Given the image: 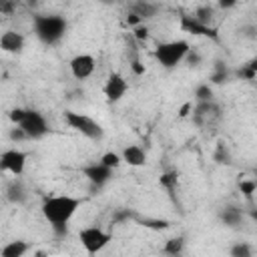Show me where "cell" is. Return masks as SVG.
<instances>
[{
  "mask_svg": "<svg viewBox=\"0 0 257 257\" xmlns=\"http://www.w3.org/2000/svg\"><path fill=\"white\" fill-rule=\"evenodd\" d=\"M82 207V199L72 195H52L46 197L40 205L42 217L50 223L56 235H66L70 219L76 215V211Z\"/></svg>",
  "mask_w": 257,
  "mask_h": 257,
  "instance_id": "cell-1",
  "label": "cell"
},
{
  "mask_svg": "<svg viewBox=\"0 0 257 257\" xmlns=\"http://www.w3.org/2000/svg\"><path fill=\"white\" fill-rule=\"evenodd\" d=\"M10 120L20 126L26 135V139L30 141H38L42 137L48 135V120L42 112L34 110V108H14L10 112Z\"/></svg>",
  "mask_w": 257,
  "mask_h": 257,
  "instance_id": "cell-2",
  "label": "cell"
},
{
  "mask_svg": "<svg viewBox=\"0 0 257 257\" xmlns=\"http://www.w3.org/2000/svg\"><path fill=\"white\" fill-rule=\"evenodd\" d=\"M34 34L44 44H56L66 34V18L60 14H38L32 20Z\"/></svg>",
  "mask_w": 257,
  "mask_h": 257,
  "instance_id": "cell-3",
  "label": "cell"
},
{
  "mask_svg": "<svg viewBox=\"0 0 257 257\" xmlns=\"http://www.w3.org/2000/svg\"><path fill=\"white\" fill-rule=\"evenodd\" d=\"M191 44L189 40H183V38H177V40H167V42H161L157 48H155V58L157 62L171 70V68H177L183 60H187V56L191 54Z\"/></svg>",
  "mask_w": 257,
  "mask_h": 257,
  "instance_id": "cell-4",
  "label": "cell"
},
{
  "mask_svg": "<svg viewBox=\"0 0 257 257\" xmlns=\"http://www.w3.org/2000/svg\"><path fill=\"white\" fill-rule=\"evenodd\" d=\"M64 122L68 124V128L76 131L78 135L90 139V141H100L104 137V131L100 126V122H96L92 116L84 114V112H76V110H66L64 112Z\"/></svg>",
  "mask_w": 257,
  "mask_h": 257,
  "instance_id": "cell-5",
  "label": "cell"
},
{
  "mask_svg": "<svg viewBox=\"0 0 257 257\" xmlns=\"http://www.w3.org/2000/svg\"><path fill=\"white\" fill-rule=\"evenodd\" d=\"M78 241L88 255H98L100 251H104L108 247V243L112 241V235L108 231H104L102 227L88 225L78 231Z\"/></svg>",
  "mask_w": 257,
  "mask_h": 257,
  "instance_id": "cell-6",
  "label": "cell"
},
{
  "mask_svg": "<svg viewBox=\"0 0 257 257\" xmlns=\"http://www.w3.org/2000/svg\"><path fill=\"white\" fill-rule=\"evenodd\" d=\"M26 163H28V153H24L20 149H6L0 155V169L14 177H20L24 173Z\"/></svg>",
  "mask_w": 257,
  "mask_h": 257,
  "instance_id": "cell-7",
  "label": "cell"
},
{
  "mask_svg": "<svg viewBox=\"0 0 257 257\" xmlns=\"http://www.w3.org/2000/svg\"><path fill=\"white\" fill-rule=\"evenodd\" d=\"M68 68H70V74L76 80H84V78L92 76V72L96 68V58L92 54H88V52H80V54L70 58Z\"/></svg>",
  "mask_w": 257,
  "mask_h": 257,
  "instance_id": "cell-8",
  "label": "cell"
},
{
  "mask_svg": "<svg viewBox=\"0 0 257 257\" xmlns=\"http://www.w3.org/2000/svg\"><path fill=\"white\" fill-rule=\"evenodd\" d=\"M126 90H128L126 78L120 72H110L108 78H106V82H104V88H102L106 100L108 102H118L126 94Z\"/></svg>",
  "mask_w": 257,
  "mask_h": 257,
  "instance_id": "cell-9",
  "label": "cell"
},
{
  "mask_svg": "<svg viewBox=\"0 0 257 257\" xmlns=\"http://www.w3.org/2000/svg\"><path fill=\"white\" fill-rule=\"evenodd\" d=\"M112 169L100 165V163H90L86 167H82V175L86 177V181L94 187H104L110 179H112Z\"/></svg>",
  "mask_w": 257,
  "mask_h": 257,
  "instance_id": "cell-10",
  "label": "cell"
},
{
  "mask_svg": "<svg viewBox=\"0 0 257 257\" xmlns=\"http://www.w3.org/2000/svg\"><path fill=\"white\" fill-rule=\"evenodd\" d=\"M24 44H26V38H24L22 32L6 30V32H2V36H0V48H2L4 52H8V54H18V52H22Z\"/></svg>",
  "mask_w": 257,
  "mask_h": 257,
  "instance_id": "cell-11",
  "label": "cell"
},
{
  "mask_svg": "<svg viewBox=\"0 0 257 257\" xmlns=\"http://www.w3.org/2000/svg\"><path fill=\"white\" fill-rule=\"evenodd\" d=\"M181 26H183V30H187V32H191V34L209 36V38L217 40V30H215L213 26H209V24H205V22L197 20L195 16H183V20H181Z\"/></svg>",
  "mask_w": 257,
  "mask_h": 257,
  "instance_id": "cell-12",
  "label": "cell"
},
{
  "mask_svg": "<svg viewBox=\"0 0 257 257\" xmlns=\"http://www.w3.org/2000/svg\"><path fill=\"white\" fill-rule=\"evenodd\" d=\"M122 163H126L128 167H145L147 165V151L139 145H126L120 153Z\"/></svg>",
  "mask_w": 257,
  "mask_h": 257,
  "instance_id": "cell-13",
  "label": "cell"
},
{
  "mask_svg": "<svg viewBox=\"0 0 257 257\" xmlns=\"http://www.w3.org/2000/svg\"><path fill=\"white\" fill-rule=\"evenodd\" d=\"M28 251H30V243H28V241H24V239H14V241H8V243L2 247L0 255H2V257H24Z\"/></svg>",
  "mask_w": 257,
  "mask_h": 257,
  "instance_id": "cell-14",
  "label": "cell"
},
{
  "mask_svg": "<svg viewBox=\"0 0 257 257\" xmlns=\"http://www.w3.org/2000/svg\"><path fill=\"white\" fill-rule=\"evenodd\" d=\"M219 219H221V223H225L227 227H239L241 221H243V213H241L237 207H225V209H221Z\"/></svg>",
  "mask_w": 257,
  "mask_h": 257,
  "instance_id": "cell-15",
  "label": "cell"
},
{
  "mask_svg": "<svg viewBox=\"0 0 257 257\" xmlns=\"http://www.w3.org/2000/svg\"><path fill=\"white\" fill-rule=\"evenodd\" d=\"M185 249V237H171L163 245V253L169 257H179Z\"/></svg>",
  "mask_w": 257,
  "mask_h": 257,
  "instance_id": "cell-16",
  "label": "cell"
},
{
  "mask_svg": "<svg viewBox=\"0 0 257 257\" xmlns=\"http://www.w3.org/2000/svg\"><path fill=\"white\" fill-rule=\"evenodd\" d=\"M6 197H8V201L20 205V203H24V199H26V189L22 187L20 181H12V183L8 185V189H6Z\"/></svg>",
  "mask_w": 257,
  "mask_h": 257,
  "instance_id": "cell-17",
  "label": "cell"
},
{
  "mask_svg": "<svg viewBox=\"0 0 257 257\" xmlns=\"http://www.w3.org/2000/svg\"><path fill=\"white\" fill-rule=\"evenodd\" d=\"M213 84L209 82H201L195 86V102L201 104V102H213Z\"/></svg>",
  "mask_w": 257,
  "mask_h": 257,
  "instance_id": "cell-18",
  "label": "cell"
},
{
  "mask_svg": "<svg viewBox=\"0 0 257 257\" xmlns=\"http://www.w3.org/2000/svg\"><path fill=\"white\" fill-rule=\"evenodd\" d=\"M227 80H229V68L223 62H217L215 64V70L209 76V84H223Z\"/></svg>",
  "mask_w": 257,
  "mask_h": 257,
  "instance_id": "cell-19",
  "label": "cell"
},
{
  "mask_svg": "<svg viewBox=\"0 0 257 257\" xmlns=\"http://www.w3.org/2000/svg\"><path fill=\"white\" fill-rule=\"evenodd\" d=\"M177 183H179L177 171H167V173H163L161 179H159V185H161L167 193H173V191L177 189Z\"/></svg>",
  "mask_w": 257,
  "mask_h": 257,
  "instance_id": "cell-20",
  "label": "cell"
},
{
  "mask_svg": "<svg viewBox=\"0 0 257 257\" xmlns=\"http://www.w3.org/2000/svg\"><path fill=\"white\" fill-rule=\"evenodd\" d=\"M229 257H253V247L245 241H237L229 247Z\"/></svg>",
  "mask_w": 257,
  "mask_h": 257,
  "instance_id": "cell-21",
  "label": "cell"
},
{
  "mask_svg": "<svg viewBox=\"0 0 257 257\" xmlns=\"http://www.w3.org/2000/svg\"><path fill=\"white\" fill-rule=\"evenodd\" d=\"M98 163L114 171V169H118V167L122 165V157H120L118 153H114V151H106V153H104V155L98 159Z\"/></svg>",
  "mask_w": 257,
  "mask_h": 257,
  "instance_id": "cell-22",
  "label": "cell"
},
{
  "mask_svg": "<svg viewBox=\"0 0 257 257\" xmlns=\"http://www.w3.org/2000/svg\"><path fill=\"white\" fill-rule=\"evenodd\" d=\"M139 223H141L143 227H147V229H153V231H165V229L171 227V223H169L167 219H151V217H145V219H141Z\"/></svg>",
  "mask_w": 257,
  "mask_h": 257,
  "instance_id": "cell-23",
  "label": "cell"
},
{
  "mask_svg": "<svg viewBox=\"0 0 257 257\" xmlns=\"http://www.w3.org/2000/svg\"><path fill=\"white\" fill-rule=\"evenodd\" d=\"M155 12H157V4H149V2H141V4H135V14H137L141 20L155 16Z\"/></svg>",
  "mask_w": 257,
  "mask_h": 257,
  "instance_id": "cell-24",
  "label": "cell"
},
{
  "mask_svg": "<svg viewBox=\"0 0 257 257\" xmlns=\"http://www.w3.org/2000/svg\"><path fill=\"white\" fill-rule=\"evenodd\" d=\"M239 191H241L247 199H251L253 193L257 191V181H253V179H243V181L239 183Z\"/></svg>",
  "mask_w": 257,
  "mask_h": 257,
  "instance_id": "cell-25",
  "label": "cell"
},
{
  "mask_svg": "<svg viewBox=\"0 0 257 257\" xmlns=\"http://www.w3.org/2000/svg\"><path fill=\"white\" fill-rule=\"evenodd\" d=\"M8 137H10V141H12V143H18V141H26V135H24V131H22L20 126H16V124H14V128L8 133Z\"/></svg>",
  "mask_w": 257,
  "mask_h": 257,
  "instance_id": "cell-26",
  "label": "cell"
},
{
  "mask_svg": "<svg viewBox=\"0 0 257 257\" xmlns=\"http://www.w3.org/2000/svg\"><path fill=\"white\" fill-rule=\"evenodd\" d=\"M135 36H137L139 40H147V38H149V28H147V26H137V28H135Z\"/></svg>",
  "mask_w": 257,
  "mask_h": 257,
  "instance_id": "cell-27",
  "label": "cell"
},
{
  "mask_svg": "<svg viewBox=\"0 0 257 257\" xmlns=\"http://www.w3.org/2000/svg\"><path fill=\"white\" fill-rule=\"evenodd\" d=\"M131 68H133V72L139 74V76L145 74V64H141L139 60H133V62H131Z\"/></svg>",
  "mask_w": 257,
  "mask_h": 257,
  "instance_id": "cell-28",
  "label": "cell"
},
{
  "mask_svg": "<svg viewBox=\"0 0 257 257\" xmlns=\"http://www.w3.org/2000/svg\"><path fill=\"white\" fill-rule=\"evenodd\" d=\"M191 108H193V104H191V102H187V104H183V106H181V112H179V116H187Z\"/></svg>",
  "mask_w": 257,
  "mask_h": 257,
  "instance_id": "cell-29",
  "label": "cell"
},
{
  "mask_svg": "<svg viewBox=\"0 0 257 257\" xmlns=\"http://www.w3.org/2000/svg\"><path fill=\"white\" fill-rule=\"evenodd\" d=\"M249 215H251V219H253V221H257V207H255V209H251V213H249Z\"/></svg>",
  "mask_w": 257,
  "mask_h": 257,
  "instance_id": "cell-30",
  "label": "cell"
},
{
  "mask_svg": "<svg viewBox=\"0 0 257 257\" xmlns=\"http://www.w3.org/2000/svg\"><path fill=\"white\" fill-rule=\"evenodd\" d=\"M255 177H257V169H255Z\"/></svg>",
  "mask_w": 257,
  "mask_h": 257,
  "instance_id": "cell-31",
  "label": "cell"
}]
</instances>
